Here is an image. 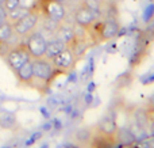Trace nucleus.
<instances>
[{
	"label": "nucleus",
	"mask_w": 154,
	"mask_h": 148,
	"mask_svg": "<svg viewBox=\"0 0 154 148\" xmlns=\"http://www.w3.org/2000/svg\"><path fill=\"white\" fill-rule=\"evenodd\" d=\"M120 24L118 18H104L101 21L96 19L91 26L82 29L87 31V37L95 40L96 42H104V41L114 40L118 35Z\"/></svg>",
	"instance_id": "obj_1"
},
{
	"label": "nucleus",
	"mask_w": 154,
	"mask_h": 148,
	"mask_svg": "<svg viewBox=\"0 0 154 148\" xmlns=\"http://www.w3.org/2000/svg\"><path fill=\"white\" fill-rule=\"evenodd\" d=\"M34 8L43 18L53 19L61 23L66 21V8L61 0H37Z\"/></svg>",
	"instance_id": "obj_2"
},
{
	"label": "nucleus",
	"mask_w": 154,
	"mask_h": 148,
	"mask_svg": "<svg viewBox=\"0 0 154 148\" xmlns=\"http://www.w3.org/2000/svg\"><path fill=\"white\" fill-rule=\"evenodd\" d=\"M39 16L41 15L38 14V11L35 10L34 7H31L19 19H16L14 23H11L16 37L26 38L27 35H30L32 31H35L38 27V23H39Z\"/></svg>",
	"instance_id": "obj_3"
},
{
	"label": "nucleus",
	"mask_w": 154,
	"mask_h": 148,
	"mask_svg": "<svg viewBox=\"0 0 154 148\" xmlns=\"http://www.w3.org/2000/svg\"><path fill=\"white\" fill-rule=\"evenodd\" d=\"M31 63H32V73H34L31 86H34L35 83L46 86V84L50 83L54 79L57 72L49 59H46V57L32 59Z\"/></svg>",
	"instance_id": "obj_4"
},
{
	"label": "nucleus",
	"mask_w": 154,
	"mask_h": 148,
	"mask_svg": "<svg viewBox=\"0 0 154 148\" xmlns=\"http://www.w3.org/2000/svg\"><path fill=\"white\" fill-rule=\"evenodd\" d=\"M3 59L5 60L8 68H10L14 73H15L22 65H24L26 63H29L32 60L31 56H30V53H29V50H27L26 45H24V42L16 43V45L11 46V48L5 52Z\"/></svg>",
	"instance_id": "obj_5"
},
{
	"label": "nucleus",
	"mask_w": 154,
	"mask_h": 148,
	"mask_svg": "<svg viewBox=\"0 0 154 148\" xmlns=\"http://www.w3.org/2000/svg\"><path fill=\"white\" fill-rule=\"evenodd\" d=\"M26 45L31 59H39L45 57V49H46V38L42 33H38L37 30L32 31L30 35L26 37Z\"/></svg>",
	"instance_id": "obj_6"
},
{
	"label": "nucleus",
	"mask_w": 154,
	"mask_h": 148,
	"mask_svg": "<svg viewBox=\"0 0 154 148\" xmlns=\"http://www.w3.org/2000/svg\"><path fill=\"white\" fill-rule=\"evenodd\" d=\"M50 61L53 64L56 72L58 73V72H69V71H72L76 67L77 59L73 54V52L69 48H66L61 53H58L53 59H50Z\"/></svg>",
	"instance_id": "obj_7"
},
{
	"label": "nucleus",
	"mask_w": 154,
	"mask_h": 148,
	"mask_svg": "<svg viewBox=\"0 0 154 148\" xmlns=\"http://www.w3.org/2000/svg\"><path fill=\"white\" fill-rule=\"evenodd\" d=\"M73 19H75V23L80 29H87L96 19H99V15L95 11L91 10L88 5H85L84 3H82L80 7L76 8L75 14H73Z\"/></svg>",
	"instance_id": "obj_8"
},
{
	"label": "nucleus",
	"mask_w": 154,
	"mask_h": 148,
	"mask_svg": "<svg viewBox=\"0 0 154 148\" xmlns=\"http://www.w3.org/2000/svg\"><path fill=\"white\" fill-rule=\"evenodd\" d=\"M91 148H116L118 143H116V137L114 135H108V133H103L99 132L95 129L92 136V140L89 143Z\"/></svg>",
	"instance_id": "obj_9"
},
{
	"label": "nucleus",
	"mask_w": 154,
	"mask_h": 148,
	"mask_svg": "<svg viewBox=\"0 0 154 148\" xmlns=\"http://www.w3.org/2000/svg\"><path fill=\"white\" fill-rule=\"evenodd\" d=\"M115 137H116V143L120 147L130 148L134 146V143L137 141L135 133L128 128H118L115 132Z\"/></svg>",
	"instance_id": "obj_10"
},
{
	"label": "nucleus",
	"mask_w": 154,
	"mask_h": 148,
	"mask_svg": "<svg viewBox=\"0 0 154 148\" xmlns=\"http://www.w3.org/2000/svg\"><path fill=\"white\" fill-rule=\"evenodd\" d=\"M66 48L68 46L64 41L60 40V38H57V37H54V38H51V40L46 41L45 57L50 60V59H53L54 56H57L58 53H61L62 50H65Z\"/></svg>",
	"instance_id": "obj_11"
},
{
	"label": "nucleus",
	"mask_w": 154,
	"mask_h": 148,
	"mask_svg": "<svg viewBox=\"0 0 154 148\" xmlns=\"http://www.w3.org/2000/svg\"><path fill=\"white\" fill-rule=\"evenodd\" d=\"M54 37H57V38H60V40H62L65 43H66V46H69L70 43L73 42L75 37H76V30H75V27L61 23V24H60V27L57 29V31H56V34H54Z\"/></svg>",
	"instance_id": "obj_12"
},
{
	"label": "nucleus",
	"mask_w": 154,
	"mask_h": 148,
	"mask_svg": "<svg viewBox=\"0 0 154 148\" xmlns=\"http://www.w3.org/2000/svg\"><path fill=\"white\" fill-rule=\"evenodd\" d=\"M15 76H16V79H18L20 83L31 86L32 78H34V73H32V63L29 61V63H26L24 65H22V67L15 72Z\"/></svg>",
	"instance_id": "obj_13"
},
{
	"label": "nucleus",
	"mask_w": 154,
	"mask_h": 148,
	"mask_svg": "<svg viewBox=\"0 0 154 148\" xmlns=\"http://www.w3.org/2000/svg\"><path fill=\"white\" fill-rule=\"evenodd\" d=\"M95 129L99 130V132L108 133V135H114V133L116 132V129H118V124H116V121H115L114 117L106 116L104 118L100 120V122L95 127Z\"/></svg>",
	"instance_id": "obj_14"
},
{
	"label": "nucleus",
	"mask_w": 154,
	"mask_h": 148,
	"mask_svg": "<svg viewBox=\"0 0 154 148\" xmlns=\"http://www.w3.org/2000/svg\"><path fill=\"white\" fill-rule=\"evenodd\" d=\"M19 124L16 120L15 114L8 113V111H3L0 113V128L4 130H15L18 129Z\"/></svg>",
	"instance_id": "obj_15"
},
{
	"label": "nucleus",
	"mask_w": 154,
	"mask_h": 148,
	"mask_svg": "<svg viewBox=\"0 0 154 148\" xmlns=\"http://www.w3.org/2000/svg\"><path fill=\"white\" fill-rule=\"evenodd\" d=\"M93 132H95V128L92 127H85V128H81L79 129L77 132L75 133V140L79 146H89L91 140H92V136H93Z\"/></svg>",
	"instance_id": "obj_16"
},
{
	"label": "nucleus",
	"mask_w": 154,
	"mask_h": 148,
	"mask_svg": "<svg viewBox=\"0 0 154 148\" xmlns=\"http://www.w3.org/2000/svg\"><path fill=\"white\" fill-rule=\"evenodd\" d=\"M14 37H16V34L14 33L12 24L8 21L0 23V42H4L10 45V42L14 40Z\"/></svg>",
	"instance_id": "obj_17"
},
{
	"label": "nucleus",
	"mask_w": 154,
	"mask_h": 148,
	"mask_svg": "<svg viewBox=\"0 0 154 148\" xmlns=\"http://www.w3.org/2000/svg\"><path fill=\"white\" fill-rule=\"evenodd\" d=\"M130 148H154V146H153L152 137H146V139H143V140L135 141L134 146L130 147Z\"/></svg>",
	"instance_id": "obj_18"
},
{
	"label": "nucleus",
	"mask_w": 154,
	"mask_h": 148,
	"mask_svg": "<svg viewBox=\"0 0 154 148\" xmlns=\"http://www.w3.org/2000/svg\"><path fill=\"white\" fill-rule=\"evenodd\" d=\"M20 5V0H4V8L7 12L16 10Z\"/></svg>",
	"instance_id": "obj_19"
},
{
	"label": "nucleus",
	"mask_w": 154,
	"mask_h": 148,
	"mask_svg": "<svg viewBox=\"0 0 154 148\" xmlns=\"http://www.w3.org/2000/svg\"><path fill=\"white\" fill-rule=\"evenodd\" d=\"M0 5H3V7H4V0H0Z\"/></svg>",
	"instance_id": "obj_20"
}]
</instances>
